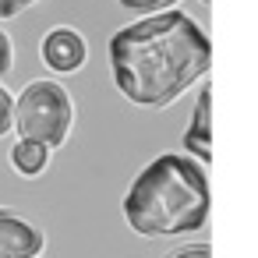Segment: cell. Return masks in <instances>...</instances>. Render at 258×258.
Returning a JSON list of instances; mask_svg holds the SVG:
<instances>
[{
	"label": "cell",
	"instance_id": "obj_1",
	"mask_svg": "<svg viewBox=\"0 0 258 258\" xmlns=\"http://www.w3.org/2000/svg\"><path fill=\"white\" fill-rule=\"evenodd\" d=\"M106 57L117 92L135 106L159 110L209 75L212 39L191 15L166 8L117 29Z\"/></svg>",
	"mask_w": 258,
	"mask_h": 258
},
{
	"label": "cell",
	"instance_id": "obj_2",
	"mask_svg": "<svg viewBox=\"0 0 258 258\" xmlns=\"http://www.w3.org/2000/svg\"><path fill=\"white\" fill-rule=\"evenodd\" d=\"M120 212L138 237H177L202 230L212 212L205 163L187 152H163L149 159L135 173Z\"/></svg>",
	"mask_w": 258,
	"mask_h": 258
},
{
	"label": "cell",
	"instance_id": "obj_3",
	"mask_svg": "<svg viewBox=\"0 0 258 258\" xmlns=\"http://www.w3.org/2000/svg\"><path fill=\"white\" fill-rule=\"evenodd\" d=\"M75 127V99L53 78H32L15 96V131L18 138L43 142L46 149H60Z\"/></svg>",
	"mask_w": 258,
	"mask_h": 258
},
{
	"label": "cell",
	"instance_id": "obj_4",
	"mask_svg": "<svg viewBox=\"0 0 258 258\" xmlns=\"http://www.w3.org/2000/svg\"><path fill=\"white\" fill-rule=\"evenodd\" d=\"M39 57H43V64H46L50 71H57V75H75V71H82V64L89 60V43H85V36H82L78 29L57 25V29H50V32L43 36Z\"/></svg>",
	"mask_w": 258,
	"mask_h": 258
},
{
	"label": "cell",
	"instance_id": "obj_5",
	"mask_svg": "<svg viewBox=\"0 0 258 258\" xmlns=\"http://www.w3.org/2000/svg\"><path fill=\"white\" fill-rule=\"evenodd\" d=\"M46 247V233L18 216L15 209H0V258H36Z\"/></svg>",
	"mask_w": 258,
	"mask_h": 258
},
{
	"label": "cell",
	"instance_id": "obj_6",
	"mask_svg": "<svg viewBox=\"0 0 258 258\" xmlns=\"http://www.w3.org/2000/svg\"><path fill=\"white\" fill-rule=\"evenodd\" d=\"M180 149L187 156H195L198 163H212V89L205 85L195 99V110H191V124L180 138Z\"/></svg>",
	"mask_w": 258,
	"mask_h": 258
},
{
	"label": "cell",
	"instance_id": "obj_7",
	"mask_svg": "<svg viewBox=\"0 0 258 258\" xmlns=\"http://www.w3.org/2000/svg\"><path fill=\"white\" fill-rule=\"evenodd\" d=\"M11 166L18 177H39L46 166H50V149L43 142H32V138H18L11 145Z\"/></svg>",
	"mask_w": 258,
	"mask_h": 258
},
{
	"label": "cell",
	"instance_id": "obj_8",
	"mask_svg": "<svg viewBox=\"0 0 258 258\" xmlns=\"http://www.w3.org/2000/svg\"><path fill=\"white\" fill-rule=\"evenodd\" d=\"M15 131V96L0 85V138Z\"/></svg>",
	"mask_w": 258,
	"mask_h": 258
},
{
	"label": "cell",
	"instance_id": "obj_9",
	"mask_svg": "<svg viewBox=\"0 0 258 258\" xmlns=\"http://www.w3.org/2000/svg\"><path fill=\"white\" fill-rule=\"evenodd\" d=\"M120 8H127V11H138V15H152V11H166V8H173L177 0H117Z\"/></svg>",
	"mask_w": 258,
	"mask_h": 258
},
{
	"label": "cell",
	"instance_id": "obj_10",
	"mask_svg": "<svg viewBox=\"0 0 258 258\" xmlns=\"http://www.w3.org/2000/svg\"><path fill=\"white\" fill-rule=\"evenodd\" d=\"M11 64H15V43H11V36L4 29H0V78L11 71Z\"/></svg>",
	"mask_w": 258,
	"mask_h": 258
},
{
	"label": "cell",
	"instance_id": "obj_11",
	"mask_svg": "<svg viewBox=\"0 0 258 258\" xmlns=\"http://www.w3.org/2000/svg\"><path fill=\"white\" fill-rule=\"evenodd\" d=\"M166 258H212V247L209 244H184V247H173Z\"/></svg>",
	"mask_w": 258,
	"mask_h": 258
},
{
	"label": "cell",
	"instance_id": "obj_12",
	"mask_svg": "<svg viewBox=\"0 0 258 258\" xmlns=\"http://www.w3.org/2000/svg\"><path fill=\"white\" fill-rule=\"evenodd\" d=\"M36 0H0V22H8V18H18L25 8H32Z\"/></svg>",
	"mask_w": 258,
	"mask_h": 258
},
{
	"label": "cell",
	"instance_id": "obj_13",
	"mask_svg": "<svg viewBox=\"0 0 258 258\" xmlns=\"http://www.w3.org/2000/svg\"><path fill=\"white\" fill-rule=\"evenodd\" d=\"M202 4H209V0H202Z\"/></svg>",
	"mask_w": 258,
	"mask_h": 258
},
{
	"label": "cell",
	"instance_id": "obj_14",
	"mask_svg": "<svg viewBox=\"0 0 258 258\" xmlns=\"http://www.w3.org/2000/svg\"><path fill=\"white\" fill-rule=\"evenodd\" d=\"M36 258H43V254H36Z\"/></svg>",
	"mask_w": 258,
	"mask_h": 258
}]
</instances>
